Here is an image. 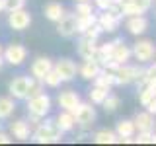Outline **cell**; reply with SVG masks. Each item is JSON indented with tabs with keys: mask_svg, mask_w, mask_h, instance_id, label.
I'll return each instance as SVG.
<instances>
[{
	"mask_svg": "<svg viewBox=\"0 0 156 146\" xmlns=\"http://www.w3.org/2000/svg\"><path fill=\"white\" fill-rule=\"evenodd\" d=\"M31 140L37 144H55L62 140V130L57 127L55 119H45L39 125H35V129L31 130Z\"/></svg>",
	"mask_w": 156,
	"mask_h": 146,
	"instance_id": "cell-1",
	"label": "cell"
},
{
	"mask_svg": "<svg viewBox=\"0 0 156 146\" xmlns=\"http://www.w3.org/2000/svg\"><path fill=\"white\" fill-rule=\"evenodd\" d=\"M131 53H133V58L139 64H146V62L154 61L156 57V45L152 39H136L131 47Z\"/></svg>",
	"mask_w": 156,
	"mask_h": 146,
	"instance_id": "cell-2",
	"label": "cell"
},
{
	"mask_svg": "<svg viewBox=\"0 0 156 146\" xmlns=\"http://www.w3.org/2000/svg\"><path fill=\"white\" fill-rule=\"evenodd\" d=\"M72 115H74L76 119V125L80 127V129H88L90 130L92 127H94L96 119H98V113H96V107L88 101V103H84V101H80V103L76 105V109L72 111Z\"/></svg>",
	"mask_w": 156,
	"mask_h": 146,
	"instance_id": "cell-3",
	"label": "cell"
},
{
	"mask_svg": "<svg viewBox=\"0 0 156 146\" xmlns=\"http://www.w3.org/2000/svg\"><path fill=\"white\" fill-rule=\"evenodd\" d=\"M51 107H53V99L45 92L33 97H27V113H33L37 117H47L51 113Z\"/></svg>",
	"mask_w": 156,
	"mask_h": 146,
	"instance_id": "cell-4",
	"label": "cell"
},
{
	"mask_svg": "<svg viewBox=\"0 0 156 146\" xmlns=\"http://www.w3.org/2000/svg\"><path fill=\"white\" fill-rule=\"evenodd\" d=\"M33 84V78L31 76H16L10 80L8 84V92L14 99H27L29 96V88Z\"/></svg>",
	"mask_w": 156,
	"mask_h": 146,
	"instance_id": "cell-5",
	"label": "cell"
},
{
	"mask_svg": "<svg viewBox=\"0 0 156 146\" xmlns=\"http://www.w3.org/2000/svg\"><path fill=\"white\" fill-rule=\"evenodd\" d=\"M29 26H31V14L26 8L8 12V27L10 29H14V31H26Z\"/></svg>",
	"mask_w": 156,
	"mask_h": 146,
	"instance_id": "cell-6",
	"label": "cell"
},
{
	"mask_svg": "<svg viewBox=\"0 0 156 146\" xmlns=\"http://www.w3.org/2000/svg\"><path fill=\"white\" fill-rule=\"evenodd\" d=\"M2 58H4V62H8L12 66H20L27 58V49L22 43H12V45H8L2 51Z\"/></svg>",
	"mask_w": 156,
	"mask_h": 146,
	"instance_id": "cell-7",
	"label": "cell"
},
{
	"mask_svg": "<svg viewBox=\"0 0 156 146\" xmlns=\"http://www.w3.org/2000/svg\"><path fill=\"white\" fill-rule=\"evenodd\" d=\"M57 33L61 37H66V39L74 37L78 33V18H76L74 12H72V14L65 12V16L57 22Z\"/></svg>",
	"mask_w": 156,
	"mask_h": 146,
	"instance_id": "cell-8",
	"label": "cell"
},
{
	"mask_svg": "<svg viewBox=\"0 0 156 146\" xmlns=\"http://www.w3.org/2000/svg\"><path fill=\"white\" fill-rule=\"evenodd\" d=\"M53 68L57 70L62 82H72L78 74V64L72 58H58L57 62H53Z\"/></svg>",
	"mask_w": 156,
	"mask_h": 146,
	"instance_id": "cell-9",
	"label": "cell"
},
{
	"mask_svg": "<svg viewBox=\"0 0 156 146\" xmlns=\"http://www.w3.org/2000/svg\"><path fill=\"white\" fill-rule=\"evenodd\" d=\"M31 125L27 123V121L23 119H16L10 123V136H14L16 140L20 142H27V140H31Z\"/></svg>",
	"mask_w": 156,
	"mask_h": 146,
	"instance_id": "cell-10",
	"label": "cell"
},
{
	"mask_svg": "<svg viewBox=\"0 0 156 146\" xmlns=\"http://www.w3.org/2000/svg\"><path fill=\"white\" fill-rule=\"evenodd\" d=\"M154 4V0H131L123 2V16H144Z\"/></svg>",
	"mask_w": 156,
	"mask_h": 146,
	"instance_id": "cell-11",
	"label": "cell"
},
{
	"mask_svg": "<svg viewBox=\"0 0 156 146\" xmlns=\"http://www.w3.org/2000/svg\"><path fill=\"white\" fill-rule=\"evenodd\" d=\"M148 18L146 16H129V19L125 22V29L135 37H140L143 33H146L148 29Z\"/></svg>",
	"mask_w": 156,
	"mask_h": 146,
	"instance_id": "cell-12",
	"label": "cell"
},
{
	"mask_svg": "<svg viewBox=\"0 0 156 146\" xmlns=\"http://www.w3.org/2000/svg\"><path fill=\"white\" fill-rule=\"evenodd\" d=\"M96 51H98V41H96V39H90L86 35H82L80 39H78L76 53H78V57H80L82 61H84V58H94Z\"/></svg>",
	"mask_w": 156,
	"mask_h": 146,
	"instance_id": "cell-13",
	"label": "cell"
},
{
	"mask_svg": "<svg viewBox=\"0 0 156 146\" xmlns=\"http://www.w3.org/2000/svg\"><path fill=\"white\" fill-rule=\"evenodd\" d=\"M51 68H53V61L49 57H37L31 62V66H29V74H31V78H35V80H43V76Z\"/></svg>",
	"mask_w": 156,
	"mask_h": 146,
	"instance_id": "cell-14",
	"label": "cell"
},
{
	"mask_svg": "<svg viewBox=\"0 0 156 146\" xmlns=\"http://www.w3.org/2000/svg\"><path fill=\"white\" fill-rule=\"evenodd\" d=\"M131 58H133V53H131V47L123 41V37L113 39V61L119 64H125Z\"/></svg>",
	"mask_w": 156,
	"mask_h": 146,
	"instance_id": "cell-15",
	"label": "cell"
},
{
	"mask_svg": "<svg viewBox=\"0 0 156 146\" xmlns=\"http://www.w3.org/2000/svg\"><path fill=\"white\" fill-rule=\"evenodd\" d=\"M57 103L61 109H66V111H74L76 109V105L80 103V96H78V92L74 90H65V92H61L57 97Z\"/></svg>",
	"mask_w": 156,
	"mask_h": 146,
	"instance_id": "cell-16",
	"label": "cell"
},
{
	"mask_svg": "<svg viewBox=\"0 0 156 146\" xmlns=\"http://www.w3.org/2000/svg\"><path fill=\"white\" fill-rule=\"evenodd\" d=\"M98 23H100V27L104 29V33H115L117 29H119V23H121V18H117L115 14L107 12V10H101V14L98 16Z\"/></svg>",
	"mask_w": 156,
	"mask_h": 146,
	"instance_id": "cell-17",
	"label": "cell"
},
{
	"mask_svg": "<svg viewBox=\"0 0 156 146\" xmlns=\"http://www.w3.org/2000/svg\"><path fill=\"white\" fill-rule=\"evenodd\" d=\"M100 70H101V64L96 58H84V62L78 66V76L84 78V80H94L100 74Z\"/></svg>",
	"mask_w": 156,
	"mask_h": 146,
	"instance_id": "cell-18",
	"label": "cell"
},
{
	"mask_svg": "<svg viewBox=\"0 0 156 146\" xmlns=\"http://www.w3.org/2000/svg\"><path fill=\"white\" fill-rule=\"evenodd\" d=\"M55 123H57L58 129L62 130V134H65V133H72V130L76 129L74 115H72L70 111H66V109H61V113L55 117Z\"/></svg>",
	"mask_w": 156,
	"mask_h": 146,
	"instance_id": "cell-19",
	"label": "cell"
},
{
	"mask_svg": "<svg viewBox=\"0 0 156 146\" xmlns=\"http://www.w3.org/2000/svg\"><path fill=\"white\" fill-rule=\"evenodd\" d=\"M135 129L136 130H148V133H152L154 130V115L148 113V111H139V113L135 115Z\"/></svg>",
	"mask_w": 156,
	"mask_h": 146,
	"instance_id": "cell-20",
	"label": "cell"
},
{
	"mask_svg": "<svg viewBox=\"0 0 156 146\" xmlns=\"http://www.w3.org/2000/svg\"><path fill=\"white\" fill-rule=\"evenodd\" d=\"M135 133H136V129H135V121L133 119H121V121H117L115 134L119 136L121 144H123V138H133Z\"/></svg>",
	"mask_w": 156,
	"mask_h": 146,
	"instance_id": "cell-21",
	"label": "cell"
},
{
	"mask_svg": "<svg viewBox=\"0 0 156 146\" xmlns=\"http://www.w3.org/2000/svg\"><path fill=\"white\" fill-rule=\"evenodd\" d=\"M94 58L101 64V68H104L109 61H113V41H107V43L98 45V51H96Z\"/></svg>",
	"mask_w": 156,
	"mask_h": 146,
	"instance_id": "cell-22",
	"label": "cell"
},
{
	"mask_svg": "<svg viewBox=\"0 0 156 146\" xmlns=\"http://www.w3.org/2000/svg\"><path fill=\"white\" fill-rule=\"evenodd\" d=\"M65 12H66V8L62 6L61 2H49V4H45V8H43L45 18L49 19V22H55V23L65 16Z\"/></svg>",
	"mask_w": 156,
	"mask_h": 146,
	"instance_id": "cell-23",
	"label": "cell"
},
{
	"mask_svg": "<svg viewBox=\"0 0 156 146\" xmlns=\"http://www.w3.org/2000/svg\"><path fill=\"white\" fill-rule=\"evenodd\" d=\"M92 140H94L96 144H121V140H119V136L115 134V130H107V129H101V130H98V133H94Z\"/></svg>",
	"mask_w": 156,
	"mask_h": 146,
	"instance_id": "cell-24",
	"label": "cell"
},
{
	"mask_svg": "<svg viewBox=\"0 0 156 146\" xmlns=\"http://www.w3.org/2000/svg\"><path fill=\"white\" fill-rule=\"evenodd\" d=\"M16 111V101L12 96H0V121H6Z\"/></svg>",
	"mask_w": 156,
	"mask_h": 146,
	"instance_id": "cell-25",
	"label": "cell"
},
{
	"mask_svg": "<svg viewBox=\"0 0 156 146\" xmlns=\"http://www.w3.org/2000/svg\"><path fill=\"white\" fill-rule=\"evenodd\" d=\"M92 82H94L96 86H101V88L111 90V88L115 86V72H113V70H107V68H101L100 74H98Z\"/></svg>",
	"mask_w": 156,
	"mask_h": 146,
	"instance_id": "cell-26",
	"label": "cell"
},
{
	"mask_svg": "<svg viewBox=\"0 0 156 146\" xmlns=\"http://www.w3.org/2000/svg\"><path fill=\"white\" fill-rule=\"evenodd\" d=\"M107 94H109V90L107 88H101V86H92L90 90H88V99H90L92 105H101V101L107 97Z\"/></svg>",
	"mask_w": 156,
	"mask_h": 146,
	"instance_id": "cell-27",
	"label": "cell"
},
{
	"mask_svg": "<svg viewBox=\"0 0 156 146\" xmlns=\"http://www.w3.org/2000/svg\"><path fill=\"white\" fill-rule=\"evenodd\" d=\"M136 92H139V103L143 107H146L156 97V88H152V86H143L140 90H136Z\"/></svg>",
	"mask_w": 156,
	"mask_h": 146,
	"instance_id": "cell-28",
	"label": "cell"
},
{
	"mask_svg": "<svg viewBox=\"0 0 156 146\" xmlns=\"http://www.w3.org/2000/svg\"><path fill=\"white\" fill-rule=\"evenodd\" d=\"M119 103H121V99L115 94H107V97L101 101V107H104L105 113H115V111L119 109Z\"/></svg>",
	"mask_w": 156,
	"mask_h": 146,
	"instance_id": "cell-29",
	"label": "cell"
},
{
	"mask_svg": "<svg viewBox=\"0 0 156 146\" xmlns=\"http://www.w3.org/2000/svg\"><path fill=\"white\" fill-rule=\"evenodd\" d=\"M96 22H98L96 12H94V14H90V16H80V18H78V33H80V35H82V33H86Z\"/></svg>",
	"mask_w": 156,
	"mask_h": 146,
	"instance_id": "cell-30",
	"label": "cell"
},
{
	"mask_svg": "<svg viewBox=\"0 0 156 146\" xmlns=\"http://www.w3.org/2000/svg\"><path fill=\"white\" fill-rule=\"evenodd\" d=\"M41 82H43V86H47V88H58V86L62 84L61 76L57 74V70H55V68H51V70H49L47 74L43 76V80H41Z\"/></svg>",
	"mask_w": 156,
	"mask_h": 146,
	"instance_id": "cell-31",
	"label": "cell"
},
{
	"mask_svg": "<svg viewBox=\"0 0 156 146\" xmlns=\"http://www.w3.org/2000/svg\"><path fill=\"white\" fill-rule=\"evenodd\" d=\"M96 10L94 6L90 4V0H86V2H76V8H74V14H76V18H80V16H90V14H94Z\"/></svg>",
	"mask_w": 156,
	"mask_h": 146,
	"instance_id": "cell-32",
	"label": "cell"
},
{
	"mask_svg": "<svg viewBox=\"0 0 156 146\" xmlns=\"http://www.w3.org/2000/svg\"><path fill=\"white\" fill-rule=\"evenodd\" d=\"M144 82H146V86L156 88V62L144 68Z\"/></svg>",
	"mask_w": 156,
	"mask_h": 146,
	"instance_id": "cell-33",
	"label": "cell"
},
{
	"mask_svg": "<svg viewBox=\"0 0 156 146\" xmlns=\"http://www.w3.org/2000/svg\"><path fill=\"white\" fill-rule=\"evenodd\" d=\"M4 2V12H12V10H20L26 6V0H2Z\"/></svg>",
	"mask_w": 156,
	"mask_h": 146,
	"instance_id": "cell-34",
	"label": "cell"
},
{
	"mask_svg": "<svg viewBox=\"0 0 156 146\" xmlns=\"http://www.w3.org/2000/svg\"><path fill=\"white\" fill-rule=\"evenodd\" d=\"M101 33H104V29H101L100 27V23H94V26H92L90 29H88V31L86 33H82V35H86V37H90V39H96V41H98V39H100V35H101Z\"/></svg>",
	"mask_w": 156,
	"mask_h": 146,
	"instance_id": "cell-35",
	"label": "cell"
},
{
	"mask_svg": "<svg viewBox=\"0 0 156 146\" xmlns=\"http://www.w3.org/2000/svg\"><path fill=\"white\" fill-rule=\"evenodd\" d=\"M94 4H96V8L101 12V10H107V8H109L111 0H94Z\"/></svg>",
	"mask_w": 156,
	"mask_h": 146,
	"instance_id": "cell-36",
	"label": "cell"
},
{
	"mask_svg": "<svg viewBox=\"0 0 156 146\" xmlns=\"http://www.w3.org/2000/svg\"><path fill=\"white\" fill-rule=\"evenodd\" d=\"M10 142H12V136H10V133L0 130V144H10Z\"/></svg>",
	"mask_w": 156,
	"mask_h": 146,
	"instance_id": "cell-37",
	"label": "cell"
},
{
	"mask_svg": "<svg viewBox=\"0 0 156 146\" xmlns=\"http://www.w3.org/2000/svg\"><path fill=\"white\" fill-rule=\"evenodd\" d=\"M146 111H148V113H152V115H156V97L150 101L148 105H146Z\"/></svg>",
	"mask_w": 156,
	"mask_h": 146,
	"instance_id": "cell-38",
	"label": "cell"
},
{
	"mask_svg": "<svg viewBox=\"0 0 156 146\" xmlns=\"http://www.w3.org/2000/svg\"><path fill=\"white\" fill-rule=\"evenodd\" d=\"M2 12H4V2L0 0V14H2Z\"/></svg>",
	"mask_w": 156,
	"mask_h": 146,
	"instance_id": "cell-39",
	"label": "cell"
},
{
	"mask_svg": "<svg viewBox=\"0 0 156 146\" xmlns=\"http://www.w3.org/2000/svg\"><path fill=\"white\" fill-rule=\"evenodd\" d=\"M152 144H156V133H152Z\"/></svg>",
	"mask_w": 156,
	"mask_h": 146,
	"instance_id": "cell-40",
	"label": "cell"
},
{
	"mask_svg": "<svg viewBox=\"0 0 156 146\" xmlns=\"http://www.w3.org/2000/svg\"><path fill=\"white\" fill-rule=\"evenodd\" d=\"M2 64H4V58H2V57H0V68H2Z\"/></svg>",
	"mask_w": 156,
	"mask_h": 146,
	"instance_id": "cell-41",
	"label": "cell"
},
{
	"mask_svg": "<svg viewBox=\"0 0 156 146\" xmlns=\"http://www.w3.org/2000/svg\"><path fill=\"white\" fill-rule=\"evenodd\" d=\"M2 51H4V47H2V45H0V57H2Z\"/></svg>",
	"mask_w": 156,
	"mask_h": 146,
	"instance_id": "cell-42",
	"label": "cell"
},
{
	"mask_svg": "<svg viewBox=\"0 0 156 146\" xmlns=\"http://www.w3.org/2000/svg\"><path fill=\"white\" fill-rule=\"evenodd\" d=\"M76 2H86V0H76Z\"/></svg>",
	"mask_w": 156,
	"mask_h": 146,
	"instance_id": "cell-43",
	"label": "cell"
},
{
	"mask_svg": "<svg viewBox=\"0 0 156 146\" xmlns=\"http://www.w3.org/2000/svg\"><path fill=\"white\" fill-rule=\"evenodd\" d=\"M125 2H131V0H125Z\"/></svg>",
	"mask_w": 156,
	"mask_h": 146,
	"instance_id": "cell-44",
	"label": "cell"
},
{
	"mask_svg": "<svg viewBox=\"0 0 156 146\" xmlns=\"http://www.w3.org/2000/svg\"><path fill=\"white\" fill-rule=\"evenodd\" d=\"M154 127H156V125H154Z\"/></svg>",
	"mask_w": 156,
	"mask_h": 146,
	"instance_id": "cell-45",
	"label": "cell"
}]
</instances>
